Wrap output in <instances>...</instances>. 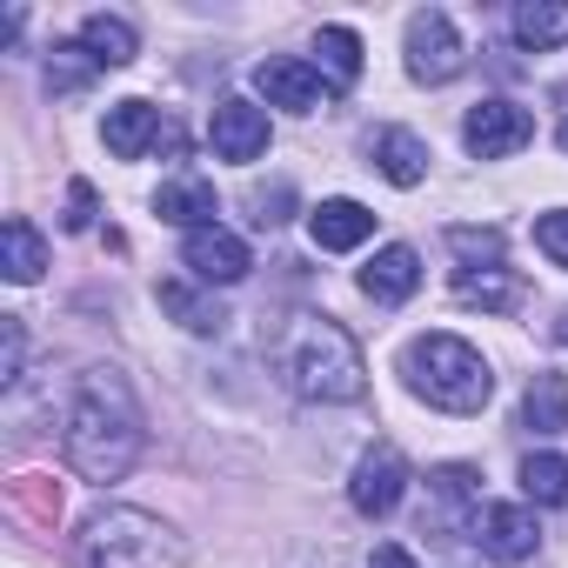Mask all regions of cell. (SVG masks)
<instances>
[{"mask_svg": "<svg viewBox=\"0 0 568 568\" xmlns=\"http://www.w3.org/2000/svg\"><path fill=\"white\" fill-rule=\"evenodd\" d=\"M154 214L174 221V227H187V234H201V227H214V187L201 174H181V181H168L154 194Z\"/></svg>", "mask_w": 568, "mask_h": 568, "instance_id": "obj_19", "label": "cell"}, {"mask_svg": "<svg viewBox=\"0 0 568 568\" xmlns=\"http://www.w3.org/2000/svg\"><path fill=\"white\" fill-rule=\"evenodd\" d=\"M141 442H148V415L128 388L121 368H88L74 382V402H68V422H61V455L81 481H121L134 462H141Z\"/></svg>", "mask_w": 568, "mask_h": 568, "instance_id": "obj_1", "label": "cell"}, {"mask_svg": "<svg viewBox=\"0 0 568 568\" xmlns=\"http://www.w3.org/2000/svg\"><path fill=\"white\" fill-rule=\"evenodd\" d=\"M422 288V254L415 247H375V261L362 267V295L375 302V308H402L408 295Z\"/></svg>", "mask_w": 568, "mask_h": 568, "instance_id": "obj_15", "label": "cell"}, {"mask_svg": "<svg viewBox=\"0 0 568 568\" xmlns=\"http://www.w3.org/2000/svg\"><path fill=\"white\" fill-rule=\"evenodd\" d=\"M0 267H8V281H41V267H48V241H41V227L28 221V214H8L0 221Z\"/></svg>", "mask_w": 568, "mask_h": 568, "instance_id": "obj_18", "label": "cell"}, {"mask_svg": "<svg viewBox=\"0 0 568 568\" xmlns=\"http://www.w3.org/2000/svg\"><path fill=\"white\" fill-rule=\"evenodd\" d=\"M161 308L187 328V335H221L227 328V308L214 295H201L194 281H161Z\"/></svg>", "mask_w": 568, "mask_h": 568, "instance_id": "obj_21", "label": "cell"}, {"mask_svg": "<svg viewBox=\"0 0 568 568\" xmlns=\"http://www.w3.org/2000/svg\"><path fill=\"white\" fill-rule=\"evenodd\" d=\"M535 247H541L555 267H568V207H555V214L535 221Z\"/></svg>", "mask_w": 568, "mask_h": 568, "instance_id": "obj_28", "label": "cell"}, {"mask_svg": "<svg viewBox=\"0 0 568 568\" xmlns=\"http://www.w3.org/2000/svg\"><path fill=\"white\" fill-rule=\"evenodd\" d=\"M21 355H28V328H21V315H0V382H21Z\"/></svg>", "mask_w": 568, "mask_h": 568, "instance_id": "obj_27", "label": "cell"}, {"mask_svg": "<svg viewBox=\"0 0 568 568\" xmlns=\"http://www.w3.org/2000/svg\"><path fill=\"white\" fill-rule=\"evenodd\" d=\"M274 368L302 402H328V408L362 402V388H368V362L335 315H295L274 342Z\"/></svg>", "mask_w": 568, "mask_h": 568, "instance_id": "obj_2", "label": "cell"}, {"mask_svg": "<svg viewBox=\"0 0 568 568\" xmlns=\"http://www.w3.org/2000/svg\"><path fill=\"white\" fill-rule=\"evenodd\" d=\"M88 74H101V68L88 61V48H81V41H54V54H48V88H54V94H81Z\"/></svg>", "mask_w": 568, "mask_h": 568, "instance_id": "obj_26", "label": "cell"}, {"mask_svg": "<svg viewBox=\"0 0 568 568\" xmlns=\"http://www.w3.org/2000/svg\"><path fill=\"white\" fill-rule=\"evenodd\" d=\"M187 541L148 508H94L74 535V568H181Z\"/></svg>", "mask_w": 568, "mask_h": 568, "instance_id": "obj_4", "label": "cell"}, {"mask_svg": "<svg viewBox=\"0 0 568 568\" xmlns=\"http://www.w3.org/2000/svg\"><path fill=\"white\" fill-rule=\"evenodd\" d=\"M508 28H515V41H521V48L548 54V48H561V41H568V0H521Z\"/></svg>", "mask_w": 568, "mask_h": 568, "instance_id": "obj_22", "label": "cell"}, {"mask_svg": "<svg viewBox=\"0 0 568 568\" xmlns=\"http://www.w3.org/2000/svg\"><path fill=\"white\" fill-rule=\"evenodd\" d=\"M402 382L415 402L442 408V415H481L488 395H495V375L488 362L462 342V335H415L402 348Z\"/></svg>", "mask_w": 568, "mask_h": 568, "instance_id": "obj_3", "label": "cell"}, {"mask_svg": "<svg viewBox=\"0 0 568 568\" xmlns=\"http://www.w3.org/2000/svg\"><path fill=\"white\" fill-rule=\"evenodd\" d=\"M402 495H408V455H402L395 442H375V448L355 462V475H348V501H355V515L388 521V515L402 508Z\"/></svg>", "mask_w": 568, "mask_h": 568, "instance_id": "obj_6", "label": "cell"}, {"mask_svg": "<svg viewBox=\"0 0 568 568\" xmlns=\"http://www.w3.org/2000/svg\"><path fill=\"white\" fill-rule=\"evenodd\" d=\"M521 428L528 435H561L568 428V382L561 375H535L521 395Z\"/></svg>", "mask_w": 568, "mask_h": 568, "instance_id": "obj_23", "label": "cell"}, {"mask_svg": "<svg viewBox=\"0 0 568 568\" xmlns=\"http://www.w3.org/2000/svg\"><path fill=\"white\" fill-rule=\"evenodd\" d=\"M308 234H315L322 254H348V247H362V241L375 234V214H368L362 201L335 194V201H322V207L308 214Z\"/></svg>", "mask_w": 568, "mask_h": 568, "instance_id": "obj_16", "label": "cell"}, {"mask_svg": "<svg viewBox=\"0 0 568 568\" xmlns=\"http://www.w3.org/2000/svg\"><path fill=\"white\" fill-rule=\"evenodd\" d=\"M181 267H187V281H201V288H234V281H247L254 254H247L241 234H227V227H201V234L181 241Z\"/></svg>", "mask_w": 568, "mask_h": 568, "instance_id": "obj_9", "label": "cell"}, {"mask_svg": "<svg viewBox=\"0 0 568 568\" xmlns=\"http://www.w3.org/2000/svg\"><path fill=\"white\" fill-rule=\"evenodd\" d=\"M462 68H468V48H462L455 21H448L442 8H422V14L408 21V74H415L422 88H448Z\"/></svg>", "mask_w": 568, "mask_h": 568, "instance_id": "obj_5", "label": "cell"}, {"mask_svg": "<svg viewBox=\"0 0 568 568\" xmlns=\"http://www.w3.org/2000/svg\"><path fill=\"white\" fill-rule=\"evenodd\" d=\"M521 495L535 508H568V455H528L521 462Z\"/></svg>", "mask_w": 568, "mask_h": 568, "instance_id": "obj_24", "label": "cell"}, {"mask_svg": "<svg viewBox=\"0 0 568 568\" xmlns=\"http://www.w3.org/2000/svg\"><path fill=\"white\" fill-rule=\"evenodd\" d=\"M555 342H561V348H568V308H561V322H555Z\"/></svg>", "mask_w": 568, "mask_h": 568, "instance_id": "obj_31", "label": "cell"}, {"mask_svg": "<svg viewBox=\"0 0 568 568\" xmlns=\"http://www.w3.org/2000/svg\"><path fill=\"white\" fill-rule=\"evenodd\" d=\"M315 54H322V68H328L335 88H348V81L362 74V34H355V28H322V34H315Z\"/></svg>", "mask_w": 568, "mask_h": 568, "instance_id": "obj_25", "label": "cell"}, {"mask_svg": "<svg viewBox=\"0 0 568 568\" xmlns=\"http://www.w3.org/2000/svg\"><path fill=\"white\" fill-rule=\"evenodd\" d=\"M74 41L88 48V61H94V68H128V61L141 54V41H134V28H128L121 14H88Z\"/></svg>", "mask_w": 568, "mask_h": 568, "instance_id": "obj_20", "label": "cell"}, {"mask_svg": "<svg viewBox=\"0 0 568 568\" xmlns=\"http://www.w3.org/2000/svg\"><path fill=\"white\" fill-rule=\"evenodd\" d=\"M161 134H168V121H161V108H148V101H114L108 121H101V141H108L114 161H141L148 148H161ZM168 141H174V134H168Z\"/></svg>", "mask_w": 568, "mask_h": 568, "instance_id": "obj_13", "label": "cell"}, {"mask_svg": "<svg viewBox=\"0 0 568 568\" xmlns=\"http://www.w3.org/2000/svg\"><path fill=\"white\" fill-rule=\"evenodd\" d=\"M475 468L468 462H448V468H435L428 475V495H435V508H428V528H442V535H455V528H468L475 535V515H481V501H475Z\"/></svg>", "mask_w": 568, "mask_h": 568, "instance_id": "obj_14", "label": "cell"}, {"mask_svg": "<svg viewBox=\"0 0 568 568\" xmlns=\"http://www.w3.org/2000/svg\"><path fill=\"white\" fill-rule=\"evenodd\" d=\"M561 154H568V121H561Z\"/></svg>", "mask_w": 568, "mask_h": 568, "instance_id": "obj_32", "label": "cell"}, {"mask_svg": "<svg viewBox=\"0 0 568 568\" xmlns=\"http://www.w3.org/2000/svg\"><path fill=\"white\" fill-rule=\"evenodd\" d=\"M368 154H375V168H382L395 187H422V181H428V141L408 134V128H382V134L368 141Z\"/></svg>", "mask_w": 568, "mask_h": 568, "instance_id": "obj_17", "label": "cell"}, {"mask_svg": "<svg viewBox=\"0 0 568 568\" xmlns=\"http://www.w3.org/2000/svg\"><path fill=\"white\" fill-rule=\"evenodd\" d=\"M254 88L267 94V108H288V114H322V108L335 101V81H328L315 61H302V54L261 61V68H254Z\"/></svg>", "mask_w": 568, "mask_h": 568, "instance_id": "obj_7", "label": "cell"}, {"mask_svg": "<svg viewBox=\"0 0 568 568\" xmlns=\"http://www.w3.org/2000/svg\"><path fill=\"white\" fill-rule=\"evenodd\" d=\"M368 568H422V561H415V555H408L402 541H382V548L368 555Z\"/></svg>", "mask_w": 568, "mask_h": 568, "instance_id": "obj_30", "label": "cell"}, {"mask_svg": "<svg viewBox=\"0 0 568 568\" xmlns=\"http://www.w3.org/2000/svg\"><path fill=\"white\" fill-rule=\"evenodd\" d=\"M455 302H468L481 315H515L521 308V274L508 261H462L455 267Z\"/></svg>", "mask_w": 568, "mask_h": 568, "instance_id": "obj_12", "label": "cell"}, {"mask_svg": "<svg viewBox=\"0 0 568 568\" xmlns=\"http://www.w3.org/2000/svg\"><path fill=\"white\" fill-rule=\"evenodd\" d=\"M475 541H481V555H495L501 568H515V561H528V555L541 548V528H535V508H521V501H488V508L475 515Z\"/></svg>", "mask_w": 568, "mask_h": 568, "instance_id": "obj_10", "label": "cell"}, {"mask_svg": "<svg viewBox=\"0 0 568 568\" xmlns=\"http://www.w3.org/2000/svg\"><path fill=\"white\" fill-rule=\"evenodd\" d=\"M68 234H88L94 227V187L88 181H68V214H61Z\"/></svg>", "mask_w": 568, "mask_h": 568, "instance_id": "obj_29", "label": "cell"}, {"mask_svg": "<svg viewBox=\"0 0 568 568\" xmlns=\"http://www.w3.org/2000/svg\"><path fill=\"white\" fill-rule=\"evenodd\" d=\"M528 141H535V114L515 108V101H481V108H468V121H462V148H468L475 161H508V154H521Z\"/></svg>", "mask_w": 568, "mask_h": 568, "instance_id": "obj_8", "label": "cell"}, {"mask_svg": "<svg viewBox=\"0 0 568 568\" xmlns=\"http://www.w3.org/2000/svg\"><path fill=\"white\" fill-rule=\"evenodd\" d=\"M207 141H214V154L221 161H261L267 154V108H254V101H221L214 108V121H207Z\"/></svg>", "mask_w": 568, "mask_h": 568, "instance_id": "obj_11", "label": "cell"}]
</instances>
